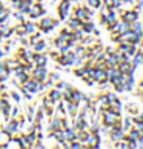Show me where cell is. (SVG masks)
<instances>
[{"label":"cell","mask_w":143,"mask_h":149,"mask_svg":"<svg viewBox=\"0 0 143 149\" xmlns=\"http://www.w3.org/2000/svg\"><path fill=\"white\" fill-rule=\"evenodd\" d=\"M52 25H54V22L51 19H45V20H42V25L40 26H42L43 29H48V28H51Z\"/></svg>","instance_id":"6da1fadb"},{"label":"cell","mask_w":143,"mask_h":149,"mask_svg":"<svg viewBox=\"0 0 143 149\" xmlns=\"http://www.w3.org/2000/svg\"><path fill=\"white\" fill-rule=\"evenodd\" d=\"M36 77H37L38 80H40V79H43V77H45V69L38 68V69L36 71Z\"/></svg>","instance_id":"7a4b0ae2"},{"label":"cell","mask_w":143,"mask_h":149,"mask_svg":"<svg viewBox=\"0 0 143 149\" xmlns=\"http://www.w3.org/2000/svg\"><path fill=\"white\" fill-rule=\"evenodd\" d=\"M38 14H40V8L34 6V8H32V11H31V15H32V17H37Z\"/></svg>","instance_id":"3957f363"},{"label":"cell","mask_w":143,"mask_h":149,"mask_svg":"<svg viewBox=\"0 0 143 149\" xmlns=\"http://www.w3.org/2000/svg\"><path fill=\"white\" fill-rule=\"evenodd\" d=\"M37 63H38V65H45V57H43V56H42V57L38 56V57H37Z\"/></svg>","instance_id":"277c9868"},{"label":"cell","mask_w":143,"mask_h":149,"mask_svg":"<svg viewBox=\"0 0 143 149\" xmlns=\"http://www.w3.org/2000/svg\"><path fill=\"white\" fill-rule=\"evenodd\" d=\"M15 31H17L19 34H23V32H25V28H23V26H19V28L15 29Z\"/></svg>","instance_id":"5b68a950"},{"label":"cell","mask_w":143,"mask_h":149,"mask_svg":"<svg viewBox=\"0 0 143 149\" xmlns=\"http://www.w3.org/2000/svg\"><path fill=\"white\" fill-rule=\"evenodd\" d=\"M43 48H45V45H43V42H40V45H37V51H40Z\"/></svg>","instance_id":"8992f818"},{"label":"cell","mask_w":143,"mask_h":149,"mask_svg":"<svg viewBox=\"0 0 143 149\" xmlns=\"http://www.w3.org/2000/svg\"><path fill=\"white\" fill-rule=\"evenodd\" d=\"M0 11H2V5H0Z\"/></svg>","instance_id":"52a82bcc"}]
</instances>
